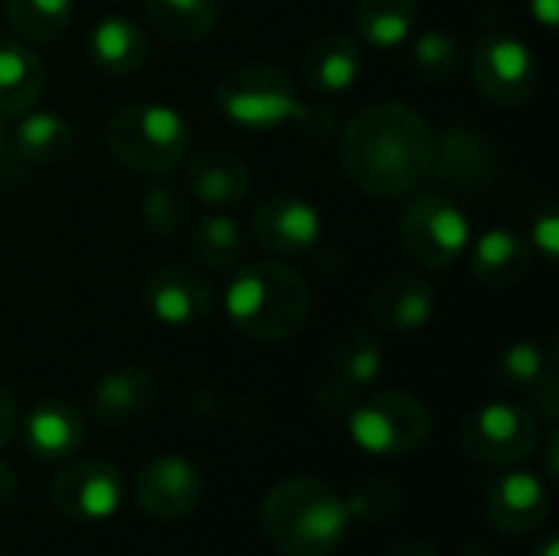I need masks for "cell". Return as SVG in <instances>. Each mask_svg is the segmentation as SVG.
<instances>
[{"instance_id":"8","label":"cell","mask_w":559,"mask_h":556,"mask_svg":"<svg viewBox=\"0 0 559 556\" xmlns=\"http://www.w3.org/2000/svg\"><path fill=\"white\" fill-rule=\"evenodd\" d=\"M540 419L514 403H485L475 406L462 426L459 442L465 456L478 465H518L540 446Z\"/></svg>"},{"instance_id":"25","label":"cell","mask_w":559,"mask_h":556,"mask_svg":"<svg viewBox=\"0 0 559 556\" xmlns=\"http://www.w3.org/2000/svg\"><path fill=\"white\" fill-rule=\"evenodd\" d=\"M46 92V66L26 43H0V115L29 111Z\"/></svg>"},{"instance_id":"26","label":"cell","mask_w":559,"mask_h":556,"mask_svg":"<svg viewBox=\"0 0 559 556\" xmlns=\"http://www.w3.org/2000/svg\"><path fill=\"white\" fill-rule=\"evenodd\" d=\"M219 0H144L147 23L170 43H200L219 23Z\"/></svg>"},{"instance_id":"12","label":"cell","mask_w":559,"mask_h":556,"mask_svg":"<svg viewBox=\"0 0 559 556\" xmlns=\"http://www.w3.org/2000/svg\"><path fill=\"white\" fill-rule=\"evenodd\" d=\"M203 472L183 456H154L134 478V501L151 521H183L203 501Z\"/></svg>"},{"instance_id":"15","label":"cell","mask_w":559,"mask_h":556,"mask_svg":"<svg viewBox=\"0 0 559 556\" xmlns=\"http://www.w3.org/2000/svg\"><path fill=\"white\" fill-rule=\"evenodd\" d=\"M252 239L255 246L278 252V256H295V252H308L321 242L324 236V216L321 210L295 193H282L265 200L255 213H252Z\"/></svg>"},{"instance_id":"37","label":"cell","mask_w":559,"mask_h":556,"mask_svg":"<svg viewBox=\"0 0 559 556\" xmlns=\"http://www.w3.org/2000/svg\"><path fill=\"white\" fill-rule=\"evenodd\" d=\"M527 10L544 29H554L559 23V0H527Z\"/></svg>"},{"instance_id":"36","label":"cell","mask_w":559,"mask_h":556,"mask_svg":"<svg viewBox=\"0 0 559 556\" xmlns=\"http://www.w3.org/2000/svg\"><path fill=\"white\" fill-rule=\"evenodd\" d=\"M16 433V403L13 397L0 387V449L13 439Z\"/></svg>"},{"instance_id":"2","label":"cell","mask_w":559,"mask_h":556,"mask_svg":"<svg viewBox=\"0 0 559 556\" xmlns=\"http://www.w3.org/2000/svg\"><path fill=\"white\" fill-rule=\"evenodd\" d=\"M259 528L282 556H331L347 537L344 495L321 478H285L262 498Z\"/></svg>"},{"instance_id":"32","label":"cell","mask_w":559,"mask_h":556,"mask_svg":"<svg viewBox=\"0 0 559 556\" xmlns=\"http://www.w3.org/2000/svg\"><path fill=\"white\" fill-rule=\"evenodd\" d=\"M141 220L154 236H174L187 220V193L170 180H154L141 197Z\"/></svg>"},{"instance_id":"16","label":"cell","mask_w":559,"mask_h":556,"mask_svg":"<svg viewBox=\"0 0 559 556\" xmlns=\"http://www.w3.org/2000/svg\"><path fill=\"white\" fill-rule=\"evenodd\" d=\"M367 311L390 334H413L436 318V288L413 272H390L367 292Z\"/></svg>"},{"instance_id":"10","label":"cell","mask_w":559,"mask_h":556,"mask_svg":"<svg viewBox=\"0 0 559 556\" xmlns=\"http://www.w3.org/2000/svg\"><path fill=\"white\" fill-rule=\"evenodd\" d=\"M52 508L82 524H102L118 514L124 501L121 472L105 459H79L56 472L49 488Z\"/></svg>"},{"instance_id":"38","label":"cell","mask_w":559,"mask_h":556,"mask_svg":"<svg viewBox=\"0 0 559 556\" xmlns=\"http://www.w3.org/2000/svg\"><path fill=\"white\" fill-rule=\"evenodd\" d=\"M383 556H439L436 544L423 541V537H413V541H403L396 547H390Z\"/></svg>"},{"instance_id":"44","label":"cell","mask_w":559,"mask_h":556,"mask_svg":"<svg viewBox=\"0 0 559 556\" xmlns=\"http://www.w3.org/2000/svg\"><path fill=\"white\" fill-rule=\"evenodd\" d=\"M118 3H124V0H118Z\"/></svg>"},{"instance_id":"9","label":"cell","mask_w":559,"mask_h":556,"mask_svg":"<svg viewBox=\"0 0 559 556\" xmlns=\"http://www.w3.org/2000/svg\"><path fill=\"white\" fill-rule=\"evenodd\" d=\"M475 88L498 108H521L537 95L540 66L537 52L514 33L491 29L472 49Z\"/></svg>"},{"instance_id":"41","label":"cell","mask_w":559,"mask_h":556,"mask_svg":"<svg viewBox=\"0 0 559 556\" xmlns=\"http://www.w3.org/2000/svg\"><path fill=\"white\" fill-rule=\"evenodd\" d=\"M557 541H559L557 534H547V537H544V541H540V544L531 551V556H559Z\"/></svg>"},{"instance_id":"24","label":"cell","mask_w":559,"mask_h":556,"mask_svg":"<svg viewBox=\"0 0 559 556\" xmlns=\"http://www.w3.org/2000/svg\"><path fill=\"white\" fill-rule=\"evenodd\" d=\"M88 56L105 75H131L147 62V36L128 16H105L88 33Z\"/></svg>"},{"instance_id":"6","label":"cell","mask_w":559,"mask_h":556,"mask_svg":"<svg viewBox=\"0 0 559 556\" xmlns=\"http://www.w3.org/2000/svg\"><path fill=\"white\" fill-rule=\"evenodd\" d=\"M347 433L357 449L380 459L413 456L432 433L429 406L403 390H377L347 406Z\"/></svg>"},{"instance_id":"14","label":"cell","mask_w":559,"mask_h":556,"mask_svg":"<svg viewBox=\"0 0 559 556\" xmlns=\"http://www.w3.org/2000/svg\"><path fill=\"white\" fill-rule=\"evenodd\" d=\"M550 514V488L537 472H504L491 482L485 498V518L501 537H524L537 531Z\"/></svg>"},{"instance_id":"42","label":"cell","mask_w":559,"mask_h":556,"mask_svg":"<svg viewBox=\"0 0 559 556\" xmlns=\"http://www.w3.org/2000/svg\"><path fill=\"white\" fill-rule=\"evenodd\" d=\"M7 141H10V131H7V121H3V115H0V157H3V151H7Z\"/></svg>"},{"instance_id":"11","label":"cell","mask_w":559,"mask_h":556,"mask_svg":"<svg viewBox=\"0 0 559 556\" xmlns=\"http://www.w3.org/2000/svg\"><path fill=\"white\" fill-rule=\"evenodd\" d=\"M429 174H436L459 193H488L501 180V157L481 131L468 125H449L432 134Z\"/></svg>"},{"instance_id":"4","label":"cell","mask_w":559,"mask_h":556,"mask_svg":"<svg viewBox=\"0 0 559 556\" xmlns=\"http://www.w3.org/2000/svg\"><path fill=\"white\" fill-rule=\"evenodd\" d=\"M111 157L138 174L164 177L187 161L190 125L164 102H128L105 125Z\"/></svg>"},{"instance_id":"39","label":"cell","mask_w":559,"mask_h":556,"mask_svg":"<svg viewBox=\"0 0 559 556\" xmlns=\"http://www.w3.org/2000/svg\"><path fill=\"white\" fill-rule=\"evenodd\" d=\"M13 498H16V472H13L7 462H0V511H3Z\"/></svg>"},{"instance_id":"30","label":"cell","mask_w":559,"mask_h":556,"mask_svg":"<svg viewBox=\"0 0 559 556\" xmlns=\"http://www.w3.org/2000/svg\"><path fill=\"white\" fill-rule=\"evenodd\" d=\"M462 43L459 36L445 33V29H426L413 39L409 49V69L423 85H442L449 82L459 69H462Z\"/></svg>"},{"instance_id":"23","label":"cell","mask_w":559,"mask_h":556,"mask_svg":"<svg viewBox=\"0 0 559 556\" xmlns=\"http://www.w3.org/2000/svg\"><path fill=\"white\" fill-rule=\"evenodd\" d=\"M328 370H331V383L344 397L364 390L383 374V347L370 331L344 328L328 344Z\"/></svg>"},{"instance_id":"21","label":"cell","mask_w":559,"mask_h":556,"mask_svg":"<svg viewBox=\"0 0 559 556\" xmlns=\"http://www.w3.org/2000/svg\"><path fill=\"white\" fill-rule=\"evenodd\" d=\"M364 69V52L360 43L347 33H328L321 36L301 62L305 85L321 92V95H337L347 92Z\"/></svg>"},{"instance_id":"17","label":"cell","mask_w":559,"mask_h":556,"mask_svg":"<svg viewBox=\"0 0 559 556\" xmlns=\"http://www.w3.org/2000/svg\"><path fill=\"white\" fill-rule=\"evenodd\" d=\"M468 252H472V275L495 292L521 285L534 265V249L527 236L508 226L485 229L478 239H472Z\"/></svg>"},{"instance_id":"1","label":"cell","mask_w":559,"mask_h":556,"mask_svg":"<svg viewBox=\"0 0 559 556\" xmlns=\"http://www.w3.org/2000/svg\"><path fill=\"white\" fill-rule=\"evenodd\" d=\"M432 128L406 102H373L360 108L341 134V170L370 197H403L432 170Z\"/></svg>"},{"instance_id":"28","label":"cell","mask_w":559,"mask_h":556,"mask_svg":"<svg viewBox=\"0 0 559 556\" xmlns=\"http://www.w3.org/2000/svg\"><path fill=\"white\" fill-rule=\"evenodd\" d=\"M419 20L416 0H357L354 26L357 36L373 49H396L403 46Z\"/></svg>"},{"instance_id":"34","label":"cell","mask_w":559,"mask_h":556,"mask_svg":"<svg viewBox=\"0 0 559 556\" xmlns=\"http://www.w3.org/2000/svg\"><path fill=\"white\" fill-rule=\"evenodd\" d=\"M531 249L540 252L547 262H554L559 256V216L557 206H544L534 220H531Z\"/></svg>"},{"instance_id":"7","label":"cell","mask_w":559,"mask_h":556,"mask_svg":"<svg viewBox=\"0 0 559 556\" xmlns=\"http://www.w3.org/2000/svg\"><path fill=\"white\" fill-rule=\"evenodd\" d=\"M472 223L465 210L445 193L416 197L400 216V242L423 269H449L472 246Z\"/></svg>"},{"instance_id":"18","label":"cell","mask_w":559,"mask_h":556,"mask_svg":"<svg viewBox=\"0 0 559 556\" xmlns=\"http://www.w3.org/2000/svg\"><path fill=\"white\" fill-rule=\"evenodd\" d=\"M75 147V128L69 118L56 111H29L16 131L13 141H7V151L0 161H13L16 167H49L72 154Z\"/></svg>"},{"instance_id":"3","label":"cell","mask_w":559,"mask_h":556,"mask_svg":"<svg viewBox=\"0 0 559 556\" xmlns=\"http://www.w3.org/2000/svg\"><path fill=\"white\" fill-rule=\"evenodd\" d=\"M223 311L229 324L259 344L295 338L311 318V285L282 262L239 265L226 285Z\"/></svg>"},{"instance_id":"33","label":"cell","mask_w":559,"mask_h":556,"mask_svg":"<svg viewBox=\"0 0 559 556\" xmlns=\"http://www.w3.org/2000/svg\"><path fill=\"white\" fill-rule=\"evenodd\" d=\"M547 354L540 351L537 341H514L501 351L498 357V377L511 387H534L540 374L547 370Z\"/></svg>"},{"instance_id":"27","label":"cell","mask_w":559,"mask_h":556,"mask_svg":"<svg viewBox=\"0 0 559 556\" xmlns=\"http://www.w3.org/2000/svg\"><path fill=\"white\" fill-rule=\"evenodd\" d=\"M190 252L213 272H236L246 259V236L229 213H203L193 220Z\"/></svg>"},{"instance_id":"20","label":"cell","mask_w":559,"mask_h":556,"mask_svg":"<svg viewBox=\"0 0 559 556\" xmlns=\"http://www.w3.org/2000/svg\"><path fill=\"white\" fill-rule=\"evenodd\" d=\"M23 439H26L29 456H36L39 462H66L79 452L85 439L82 413L72 403L43 400L26 413Z\"/></svg>"},{"instance_id":"43","label":"cell","mask_w":559,"mask_h":556,"mask_svg":"<svg viewBox=\"0 0 559 556\" xmlns=\"http://www.w3.org/2000/svg\"><path fill=\"white\" fill-rule=\"evenodd\" d=\"M0 556H3V547H0Z\"/></svg>"},{"instance_id":"40","label":"cell","mask_w":559,"mask_h":556,"mask_svg":"<svg viewBox=\"0 0 559 556\" xmlns=\"http://www.w3.org/2000/svg\"><path fill=\"white\" fill-rule=\"evenodd\" d=\"M557 429H550V436H547V475H550V478H557Z\"/></svg>"},{"instance_id":"22","label":"cell","mask_w":559,"mask_h":556,"mask_svg":"<svg viewBox=\"0 0 559 556\" xmlns=\"http://www.w3.org/2000/svg\"><path fill=\"white\" fill-rule=\"evenodd\" d=\"M252 187V174L233 151H203L187 164V190L206 206H233Z\"/></svg>"},{"instance_id":"29","label":"cell","mask_w":559,"mask_h":556,"mask_svg":"<svg viewBox=\"0 0 559 556\" xmlns=\"http://www.w3.org/2000/svg\"><path fill=\"white\" fill-rule=\"evenodd\" d=\"M13 33L26 43H52L72 23V0H3Z\"/></svg>"},{"instance_id":"31","label":"cell","mask_w":559,"mask_h":556,"mask_svg":"<svg viewBox=\"0 0 559 556\" xmlns=\"http://www.w3.org/2000/svg\"><path fill=\"white\" fill-rule=\"evenodd\" d=\"M344 505H347L350 524L354 521H360V524H386L400 511L403 495L386 478H364V482H357L350 488V495H344Z\"/></svg>"},{"instance_id":"5","label":"cell","mask_w":559,"mask_h":556,"mask_svg":"<svg viewBox=\"0 0 559 556\" xmlns=\"http://www.w3.org/2000/svg\"><path fill=\"white\" fill-rule=\"evenodd\" d=\"M216 108L226 121L249 131L308 125L314 115L311 105L301 102L292 75L265 62H246L226 72L216 85Z\"/></svg>"},{"instance_id":"35","label":"cell","mask_w":559,"mask_h":556,"mask_svg":"<svg viewBox=\"0 0 559 556\" xmlns=\"http://www.w3.org/2000/svg\"><path fill=\"white\" fill-rule=\"evenodd\" d=\"M531 390H534V403H537L540 416H544L547 423H557V416H559L557 364H547V370L540 374V380H537Z\"/></svg>"},{"instance_id":"13","label":"cell","mask_w":559,"mask_h":556,"mask_svg":"<svg viewBox=\"0 0 559 556\" xmlns=\"http://www.w3.org/2000/svg\"><path fill=\"white\" fill-rule=\"evenodd\" d=\"M141 305L164 328H193L210 318L213 288L187 265H160L144 279Z\"/></svg>"},{"instance_id":"19","label":"cell","mask_w":559,"mask_h":556,"mask_svg":"<svg viewBox=\"0 0 559 556\" xmlns=\"http://www.w3.org/2000/svg\"><path fill=\"white\" fill-rule=\"evenodd\" d=\"M154 403V377L144 367H115L92 390V419L105 429L128 426Z\"/></svg>"}]
</instances>
